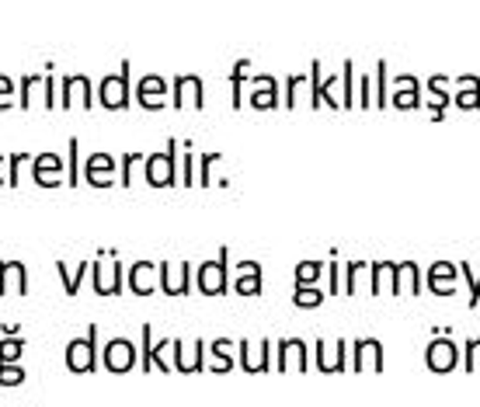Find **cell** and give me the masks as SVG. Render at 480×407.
Segmentation results:
<instances>
[{
  "label": "cell",
  "instance_id": "obj_1",
  "mask_svg": "<svg viewBox=\"0 0 480 407\" xmlns=\"http://www.w3.org/2000/svg\"><path fill=\"white\" fill-rule=\"evenodd\" d=\"M91 285L97 296H122L126 289V268L115 254L97 250V258L91 261Z\"/></svg>",
  "mask_w": 480,
  "mask_h": 407
},
{
  "label": "cell",
  "instance_id": "obj_2",
  "mask_svg": "<svg viewBox=\"0 0 480 407\" xmlns=\"http://www.w3.org/2000/svg\"><path fill=\"white\" fill-rule=\"evenodd\" d=\"M143 178L154 188H171L178 182V140H167L164 154H150L143 160Z\"/></svg>",
  "mask_w": 480,
  "mask_h": 407
},
{
  "label": "cell",
  "instance_id": "obj_3",
  "mask_svg": "<svg viewBox=\"0 0 480 407\" xmlns=\"http://www.w3.org/2000/svg\"><path fill=\"white\" fill-rule=\"evenodd\" d=\"M129 73H132V66H129V60H122L119 73H108V77L97 81V101H101V108H108V112H122V108H129V98H132Z\"/></svg>",
  "mask_w": 480,
  "mask_h": 407
},
{
  "label": "cell",
  "instance_id": "obj_4",
  "mask_svg": "<svg viewBox=\"0 0 480 407\" xmlns=\"http://www.w3.org/2000/svg\"><path fill=\"white\" fill-rule=\"evenodd\" d=\"M66 369L70 373H95L97 369V324L88 327L84 338H70V344H66Z\"/></svg>",
  "mask_w": 480,
  "mask_h": 407
},
{
  "label": "cell",
  "instance_id": "obj_5",
  "mask_svg": "<svg viewBox=\"0 0 480 407\" xmlns=\"http://www.w3.org/2000/svg\"><path fill=\"white\" fill-rule=\"evenodd\" d=\"M70 105L95 108V81L88 73H66L60 84V108L70 112Z\"/></svg>",
  "mask_w": 480,
  "mask_h": 407
},
{
  "label": "cell",
  "instance_id": "obj_6",
  "mask_svg": "<svg viewBox=\"0 0 480 407\" xmlns=\"http://www.w3.org/2000/svg\"><path fill=\"white\" fill-rule=\"evenodd\" d=\"M171 105L181 112V108H202L206 105V88H202V77L198 73H178L174 84H171Z\"/></svg>",
  "mask_w": 480,
  "mask_h": 407
},
{
  "label": "cell",
  "instance_id": "obj_7",
  "mask_svg": "<svg viewBox=\"0 0 480 407\" xmlns=\"http://www.w3.org/2000/svg\"><path fill=\"white\" fill-rule=\"evenodd\" d=\"M195 272H198L195 282H198V293L202 296H220V293H226V285H230V279H226V248L220 250L216 261H202Z\"/></svg>",
  "mask_w": 480,
  "mask_h": 407
},
{
  "label": "cell",
  "instance_id": "obj_8",
  "mask_svg": "<svg viewBox=\"0 0 480 407\" xmlns=\"http://www.w3.org/2000/svg\"><path fill=\"white\" fill-rule=\"evenodd\" d=\"M139 359V348L129 342V338H112L105 342V352H101V362L108 373H129Z\"/></svg>",
  "mask_w": 480,
  "mask_h": 407
},
{
  "label": "cell",
  "instance_id": "obj_9",
  "mask_svg": "<svg viewBox=\"0 0 480 407\" xmlns=\"http://www.w3.org/2000/svg\"><path fill=\"white\" fill-rule=\"evenodd\" d=\"M126 285L132 296H150L160 285V265H154V261H136L126 272Z\"/></svg>",
  "mask_w": 480,
  "mask_h": 407
},
{
  "label": "cell",
  "instance_id": "obj_10",
  "mask_svg": "<svg viewBox=\"0 0 480 407\" xmlns=\"http://www.w3.org/2000/svg\"><path fill=\"white\" fill-rule=\"evenodd\" d=\"M189 285H192V265H171V261H160V289L167 296H189Z\"/></svg>",
  "mask_w": 480,
  "mask_h": 407
},
{
  "label": "cell",
  "instance_id": "obj_11",
  "mask_svg": "<svg viewBox=\"0 0 480 407\" xmlns=\"http://www.w3.org/2000/svg\"><path fill=\"white\" fill-rule=\"evenodd\" d=\"M60 171H63V157H60V154H38V157H32V178H35V185L60 188V185H63Z\"/></svg>",
  "mask_w": 480,
  "mask_h": 407
},
{
  "label": "cell",
  "instance_id": "obj_12",
  "mask_svg": "<svg viewBox=\"0 0 480 407\" xmlns=\"http://www.w3.org/2000/svg\"><path fill=\"white\" fill-rule=\"evenodd\" d=\"M171 352H174V369L178 373H202L206 369V342H195L192 348H185L181 338H174Z\"/></svg>",
  "mask_w": 480,
  "mask_h": 407
},
{
  "label": "cell",
  "instance_id": "obj_13",
  "mask_svg": "<svg viewBox=\"0 0 480 407\" xmlns=\"http://www.w3.org/2000/svg\"><path fill=\"white\" fill-rule=\"evenodd\" d=\"M164 98H167V81H164L160 73H147V77L139 81V88H136V101H139L147 112H157V108H164Z\"/></svg>",
  "mask_w": 480,
  "mask_h": 407
},
{
  "label": "cell",
  "instance_id": "obj_14",
  "mask_svg": "<svg viewBox=\"0 0 480 407\" xmlns=\"http://www.w3.org/2000/svg\"><path fill=\"white\" fill-rule=\"evenodd\" d=\"M18 289V296H29V268L21 261H0V296Z\"/></svg>",
  "mask_w": 480,
  "mask_h": 407
},
{
  "label": "cell",
  "instance_id": "obj_15",
  "mask_svg": "<svg viewBox=\"0 0 480 407\" xmlns=\"http://www.w3.org/2000/svg\"><path fill=\"white\" fill-rule=\"evenodd\" d=\"M112 167H115V157H108V154L88 157V164H84V178H88V185L112 188V185H115V182L108 178V174H112Z\"/></svg>",
  "mask_w": 480,
  "mask_h": 407
},
{
  "label": "cell",
  "instance_id": "obj_16",
  "mask_svg": "<svg viewBox=\"0 0 480 407\" xmlns=\"http://www.w3.org/2000/svg\"><path fill=\"white\" fill-rule=\"evenodd\" d=\"M233 285H237V293H244V296H257V293H261V265H257V261H240Z\"/></svg>",
  "mask_w": 480,
  "mask_h": 407
},
{
  "label": "cell",
  "instance_id": "obj_17",
  "mask_svg": "<svg viewBox=\"0 0 480 407\" xmlns=\"http://www.w3.org/2000/svg\"><path fill=\"white\" fill-rule=\"evenodd\" d=\"M240 366H244L248 373L268 369V342H261V344L240 342Z\"/></svg>",
  "mask_w": 480,
  "mask_h": 407
},
{
  "label": "cell",
  "instance_id": "obj_18",
  "mask_svg": "<svg viewBox=\"0 0 480 407\" xmlns=\"http://www.w3.org/2000/svg\"><path fill=\"white\" fill-rule=\"evenodd\" d=\"M56 272H60V279H63L66 296H77V293H80V282L91 276V261H80L73 272H70V265H66V261H56Z\"/></svg>",
  "mask_w": 480,
  "mask_h": 407
},
{
  "label": "cell",
  "instance_id": "obj_19",
  "mask_svg": "<svg viewBox=\"0 0 480 407\" xmlns=\"http://www.w3.org/2000/svg\"><path fill=\"white\" fill-rule=\"evenodd\" d=\"M289 362H296L299 369H307V344L303 342L279 344V369H289Z\"/></svg>",
  "mask_w": 480,
  "mask_h": 407
},
{
  "label": "cell",
  "instance_id": "obj_20",
  "mask_svg": "<svg viewBox=\"0 0 480 407\" xmlns=\"http://www.w3.org/2000/svg\"><path fill=\"white\" fill-rule=\"evenodd\" d=\"M38 84H46V73H25V77L18 81V88H21V94H18V108H32V91L38 88Z\"/></svg>",
  "mask_w": 480,
  "mask_h": 407
},
{
  "label": "cell",
  "instance_id": "obj_21",
  "mask_svg": "<svg viewBox=\"0 0 480 407\" xmlns=\"http://www.w3.org/2000/svg\"><path fill=\"white\" fill-rule=\"evenodd\" d=\"M257 91L251 94V105L255 108H272L275 105V81L272 77H265V84H261V77H255Z\"/></svg>",
  "mask_w": 480,
  "mask_h": 407
},
{
  "label": "cell",
  "instance_id": "obj_22",
  "mask_svg": "<svg viewBox=\"0 0 480 407\" xmlns=\"http://www.w3.org/2000/svg\"><path fill=\"white\" fill-rule=\"evenodd\" d=\"M21 352H25V338H4L0 342V366H18Z\"/></svg>",
  "mask_w": 480,
  "mask_h": 407
},
{
  "label": "cell",
  "instance_id": "obj_23",
  "mask_svg": "<svg viewBox=\"0 0 480 407\" xmlns=\"http://www.w3.org/2000/svg\"><path fill=\"white\" fill-rule=\"evenodd\" d=\"M139 369L154 373V331L150 324H143V344H139Z\"/></svg>",
  "mask_w": 480,
  "mask_h": 407
},
{
  "label": "cell",
  "instance_id": "obj_24",
  "mask_svg": "<svg viewBox=\"0 0 480 407\" xmlns=\"http://www.w3.org/2000/svg\"><path fill=\"white\" fill-rule=\"evenodd\" d=\"M171 344H174V338H164V342L154 344V369H160V373H171V369H174Z\"/></svg>",
  "mask_w": 480,
  "mask_h": 407
},
{
  "label": "cell",
  "instance_id": "obj_25",
  "mask_svg": "<svg viewBox=\"0 0 480 407\" xmlns=\"http://www.w3.org/2000/svg\"><path fill=\"white\" fill-rule=\"evenodd\" d=\"M143 160H147V154H126L122 157V178H119V185H126V188L132 185V171H136Z\"/></svg>",
  "mask_w": 480,
  "mask_h": 407
},
{
  "label": "cell",
  "instance_id": "obj_26",
  "mask_svg": "<svg viewBox=\"0 0 480 407\" xmlns=\"http://www.w3.org/2000/svg\"><path fill=\"white\" fill-rule=\"evenodd\" d=\"M21 383H25L21 366H0V386H21Z\"/></svg>",
  "mask_w": 480,
  "mask_h": 407
},
{
  "label": "cell",
  "instance_id": "obj_27",
  "mask_svg": "<svg viewBox=\"0 0 480 407\" xmlns=\"http://www.w3.org/2000/svg\"><path fill=\"white\" fill-rule=\"evenodd\" d=\"M185 150H189V154L181 157V185H198V178H195V157H192V147L185 143Z\"/></svg>",
  "mask_w": 480,
  "mask_h": 407
},
{
  "label": "cell",
  "instance_id": "obj_28",
  "mask_svg": "<svg viewBox=\"0 0 480 407\" xmlns=\"http://www.w3.org/2000/svg\"><path fill=\"white\" fill-rule=\"evenodd\" d=\"M25 160H32V154H11L7 157V185L14 188L18 185V171H21V164Z\"/></svg>",
  "mask_w": 480,
  "mask_h": 407
},
{
  "label": "cell",
  "instance_id": "obj_29",
  "mask_svg": "<svg viewBox=\"0 0 480 407\" xmlns=\"http://www.w3.org/2000/svg\"><path fill=\"white\" fill-rule=\"evenodd\" d=\"M11 105H14V77L0 73V112L11 108Z\"/></svg>",
  "mask_w": 480,
  "mask_h": 407
},
{
  "label": "cell",
  "instance_id": "obj_30",
  "mask_svg": "<svg viewBox=\"0 0 480 407\" xmlns=\"http://www.w3.org/2000/svg\"><path fill=\"white\" fill-rule=\"evenodd\" d=\"M42 91H46V108H56V105H60V94H56V81H53V77H46Z\"/></svg>",
  "mask_w": 480,
  "mask_h": 407
},
{
  "label": "cell",
  "instance_id": "obj_31",
  "mask_svg": "<svg viewBox=\"0 0 480 407\" xmlns=\"http://www.w3.org/2000/svg\"><path fill=\"white\" fill-rule=\"evenodd\" d=\"M296 303H299V307H317V303H320V293H314V289L307 293V289L299 285V289H296Z\"/></svg>",
  "mask_w": 480,
  "mask_h": 407
},
{
  "label": "cell",
  "instance_id": "obj_32",
  "mask_svg": "<svg viewBox=\"0 0 480 407\" xmlns=\"http://www.w3.org/2000/svg\"><path fill=\"white\" fill-rule=\"evenodd\" d=\"M77 154H80V143L70 136V185H77Z\"/></svg>",
  "mask_w": 480,
  "mask_h": 407
},
{
  "label": "cell",
  "instance_id": "obj_33",
  "mask_svg": "<svg viewBox=\"0 0 480 407\" xmlns=\"http://www.w3.org/2000/svg\"><path fill=\"white\" fill-rule=\"evenodd\" d=\"M314 276H317V265H310V261H307V265H299V285H303L307 279H314Z\"/></svg>",
  "mask_w": 480,
  "mask_h": 407
},
{
  "label": "cell",
  "instance_id": "obj_34",
  "mask_svg": "<svg viewBox=\"0 0 480 407\" xmlns=\"http://www.w3.org/2000/svg\"><path fill=\"white\" fill-rule=\"evenodd\" d=\"M7 185V157L0 154V188Z\"/></svg>",
  "mask_w": 480,
  "mask_h": 407
}]
</instances>
